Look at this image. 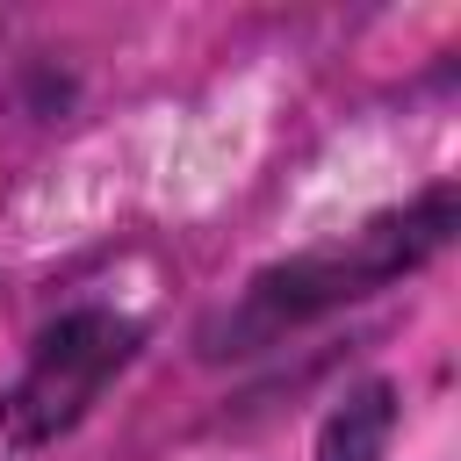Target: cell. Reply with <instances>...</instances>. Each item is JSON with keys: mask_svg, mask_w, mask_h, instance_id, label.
<instances>
[{"mask_svg": "<svg viewBox=\"0 0 461 461\" xmlns=\"http://www.w3.org/2000/svg\"><path fill=\"white\" fill-rule=\"evenodd\" d=\"M389 432H396V389L389 382H360L317 425V461H382Z\"/></svg>", "mask_w": 461, "mask_h": 461, "instance_id": "3957f363", "label": "cell"}, {"mask_svg": "<svg viewBox=\"0 0 461 461\" xmlns=\"http://www.w3.org/2000/svg\"><path fill=\"white\" fill-rule=\"evenodd\" d=\"M130 360H137V324H130V317L101 310V303L65 310L58 324H43V339L29 346L22 382H14L7 403H0L7 439H14V447H50V439H65V432L101 403V389H108Z\"/></svg>", "mask_w": 461, "mask_h": 461, "instance_id": "7a4b0ae2", "label": "cell"}, {"mask_svg": "<svg viewBox=\"0 0 461 461\" xmlns=\"http://www.w3.org/2000/svg\"><path fill=\"white\" fill-rule=\"evenodd\" d=\"M454 209H461L454 180H432L418 202H403V209H389V216H375L360 230H339V238H324V245H310V252H295L281 267H259L238 288V303H223V317L202 331V353H216V360L223 353H259L281 331L418 274L454 238Z\"/></svg>", "mask_w": 461, "mask_h": 461, "instance_id": "6da1fadb", "label": "cell"}]
</instances>
